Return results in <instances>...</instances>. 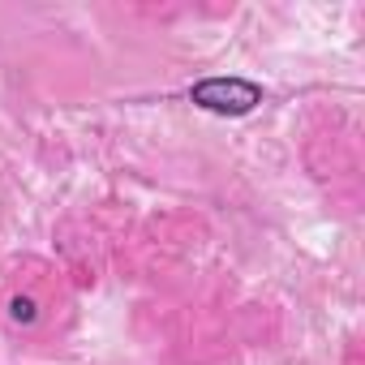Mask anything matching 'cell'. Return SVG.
<instances>
[{"label": "cell", "instance_id": "6da1fadb", "mask_svg": "<svg viewBox=\"0 0 365 365\" xmlns=\"http://www.w3.org/2000/svg\"><path fill=\"white\" fill-rule=\"evenodd\" d=\"M190 99H194L198 108L241 116V112H250V108L262 99V91H258L254 82H241V78H211V82L194 86V91H190Z\"/></svg>", "mask_w": 365, "mask_h": 365}, {"label": "cell", "instance_id": "7a4b0ae2", "mask_svg": "<svg viewBox=\"0 0 365 365\" xmlns=\"http://www.w3.org/2000/svg\"><path fill=\"white\" fill-rule=\"evenodd\" d=\"M14 318H18V322H31V318H35V301H31V297H18V301H14Z\"/></svg>", "mask_w": 365, "mask_h": 365}]
</instances>
